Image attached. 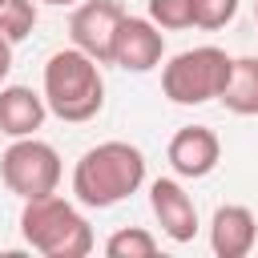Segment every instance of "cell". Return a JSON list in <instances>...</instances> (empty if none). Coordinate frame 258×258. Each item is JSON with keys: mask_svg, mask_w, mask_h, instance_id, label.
Masks as SVG:
<instances>
[{"mask_svg": "<svg viewBox=\"0 0 258 258\" xmlns=\"http://www.w3.org/2000/svg\"><path fill=\"white\" fill-rule=\"evenodd\" d=\"M145 185V153L129 141H101L73 165V198L89 210H109Z\"/></svg>", "mask_w": 258, "mask_h": 258, "instance_id": "cell-1", "label": "cell"}, {"mask_svg": "<svg viewBox=\"0 0 258 258\" xmlns=\"http://www.w3.org/2000/svg\"><path fill=\"white\" fill-rule=\"evenodd\" d=\"M44 105L69 125H85L105 109V77L93 56L81 48H60L44 64Z\"/></svg>", "mask_w": 258, "mask_h": 258, "instance_id": "cell-2", "label": "cell"}, {"mask_svg": "<svg viewBox=\"0 0 258 258\" xmlns=\"http://www.w3.org/2000/svg\"><path fill=\"white\" fill-rule=\"evenodd\" d=\"M20 234L24 242L44 258H85L93 250V230L85 214L60 198L56 189L44 198H28L20 210Z\"/></svg>", "mask_w": 258, "mask_h": 258, "instance_id": "cell-3", "label": "cell"}, {"mask_svg": "<svg viewBox=\"0 0 258 258\" xmlns=\"http://www.w3.org/2000/svg\"><path fill=\"white\" fill-rule=\"evenodd\" d=\"M234 56L218 44H202V48H185L177 52L165 69H161V93L173 105H206L218 101L226 81H230Z\"/></svg>", "mask_w": 258, "mask_h": 258, "instance_id": "cell-4", "label": "cell"}, {"mask_svg": "<svg viewBox=\"0 0 258 258\" xmlns=\"http://www.w3.org/2000/svg\"><path fill=\"white\" fill-rule=\"evenodd\" d=\"M0 177L20 202L44 198L60 185V153L48 141H40L36 133L12 137V145L0 153Z\"/></svg>", "mask_w": 258, "mask_h": 258, "instance_id": "cell-5", "label": "cell"}, {"mask_svg": "<svg viewBox=\"0 0 258 258\" xmlns=\"http://www.w3.org/2000/svg\"><path fill=\"white\" fill-rule=\"evenodd\" d=\"M121 20H125L121 0H81L69 20L73 48H81L97 64H113V40H117Z\"/></svg>", "mask_w": 258, "mask_h": 258, "instance_id": "cell-6", "label": "cell"}, {"mask_svg": "<svg viewBox=\"0 0 258 258\" xmlns=\"http://www.w3.org/2000/svg\"><path fill=\"white\" fill-rule=\"evenodd\" d=\"M165 56V36L161 28L149 20V16H129L121 20L117 28V40H113V64L125 69V73H149L157 69Z\"/></svg>", "mask_w": 258, "mask_h": 258, "instance_id": "cell-7", "label": "cell"}, {"mask_svg": "<svg viewBox=\"0 0 258 258\" xmlns=\"http://www.w3.org/2000/svg\"><path fill=\"white\" fill-rule=\"evenodd\" d=\"M165 157H169V169H173L177 177L198 181V177H210V173L218 169V161H222V141H218V133H214L210 125H185V129H177V133L169 137Z\"/></svg>", "mask_w": 258, "mask_h": 258, "instance_id": "cell-8", "label": "cell"}, {"mask_svg": "<svg viewBox=\"0 0 258 258\" xmlns=\"http://www.w3.org/2000/svg\"><path fill=\"white\" fill-rule=\"evenodd\" d=\"M149 206H153V218H157V226H161V234L169 242H177V246L194 242L198 206H194V198L185 194V185L177 177H157L149 185Z\"/></svg>", "mask_w": 258, "mask_h": 258, "instance_id": "cell-9", "label": "cell"}, {"mask_svg": "<svg viewBox=\"0 0 258 258\" xmlns=\"http://www.w3.org/2000/svg\"><path fill=\"white\" fill-rule=\"evenodd\" d=\"M258 246V218L250 206H218L210 218V250L218 258H246Z\"/></svg>", "mask_w": 258, "mask_h": 258, "instance_id": "cell-10", "label": "cell"}, {"mask_svg": "<svg viewBox=\"0 0 258 258\" xmlns=\"http://www.w3.org/2000/svg\"><path fill=\"white\" fill-rule=\"evenodd\" d=\"M48 117V105L28 85H4L0 89V133L4 137H32Z\"/></svg>", "mask_w": 258, "mask_h": 258, "instance_id": "cell-11", "label": "cell"}, {"mask_svg": "<svg viewBox=\"0 0 258 258\" xmlns=\"http://www.w3.org/2000/svg\"><path fill=\"white\" fill-rule=\"evenodd\" d=\"M218 101L238 117H258V56H234L230 81Z\"/></svg>", "mask_w": 258, "mask_h": 258, "instance_id": "cell-12", "label": "cell"}, {"mask_svg": "<svg viewBox=\"0 0 258 258\" xmlns=\"http://www.w3.org/2000/svg\"><path fill=\"white\" fill-rule=\"evenodd\" d=\"M109 258H153L157 254V238L141 226H121L109 242H105Z\"/></svg>", "mask_w": 258, "mask_h": 258, "instance_id": "cell-13", "label": "cell"}, {"mask_svg": "<svg viewBox=\"0 0 258 258\" xmlns=\"http://www.w3.org/2000/svg\"><path fill=\"white\" fill-rule=\"evenodd\" d=\"M36 28V4L32 0H0V36L20 44Z\"/></svg>", "mask_w": 258, "mask_h": 258, "instance_id": "cell-14", "label": "cell"}, {"mask_svg": "<svg viewBox=\"0 0 258 258\" xmlns=\"http://www.w3.org/2000/svg\"><path fill=\"white\" fill-rule=\"evenodd\" d=\"M189 8H194V24L206 32H218L238 16V0H189Z\"/></svg>", "mask_w": 258, "mask_h": 258, "instance_id": "cell-15", "label": "cell"}, {"mask_svg": "<svg viewBox=\"0 0 258 258\" xmlns=\"http://www.w3.org/2000/svg\"><path fill=\"white\" fill-rule=\"evenodd\" d=\"M149 20L157 28L177 32V28L194 24V8H189V0H149Z\"/></svg>", "mask_w": 258, "mask_h": 258, "instance_id": "cell-16", "label": "cell"}, {"mask_svg": "<svg viewBox=\"0 0 258 258\" xmlns=\"http://www.w3.org/2000/svg\"><path fill=\"white\" fill-rule=\"evenodd\" d=\"M12 73V40L8 36H0V81Z\"/></svg>", "mask_w": 258, "mask_h": 258, "instance_id": "cell-17", "label": "cell"}, {"mask_svg": "<svg viewBox=\"0 0 258 258\" xmlns=\"http://www.w3.org/2000/svg\"><path fill=\"white\" fill-rule=\"evenodd\" d=\"M44 4H56V8H69V4H81V0H44Z\"/></svg>", "mask_w": 258, "mask_h": 258, "instance_id": "cell-18", "label": "cell"}, {"mask_svg": "<svg viewBox=\"0 0 258 258\" xmlns=\"http://www.w3.org/2000/svg\"><path fill=\"white\" fill-rule=\"evenodd\" d=\"M254 20H258V0H254Z\"/></svg>", "mask_w": 258, "mask_h": 258, "instance_id": "cell-19", "label": "cell"}]
</instances>
